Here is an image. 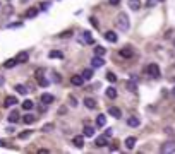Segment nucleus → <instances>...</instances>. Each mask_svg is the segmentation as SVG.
<instances>
[{
    "instance_id": "1",
    "label": "nucleus",
    "mask_w": 175,
    "mask_h": 154,
    "mask_svg": "<svg viewBox=\"0 0 175 154\" xmlns=\"http://www.w3.org/2000/svg\"><path fill=\"white\" fill-rule=\"evenodd\" d=\"M115 24H117V28H119L120 31H127L130 28V22H129V15L127 14H119L117 15V21H115Z\"/></svg>"
},
{
    "instance_id": "2",
    "label": "nucleus",
    "mask_w": 175,
    "mask_h": 154,
    "mask_svg": "<svg viewBox=\"0 0 175 154\" xmlns=\"http://www.w3.org/2000/svg\"><path fill=\"white\" fill-rule=\"evenodd\" d=\"M148 74H149V77H153V79H158V77L161 75V70H160V67H158V63H149L148 65Z\"/></svg>"
},
{
    "instance_id": "3",
    "label": "nucleus",
    "mask_w": 175,
    "mask_h": 154,
    "mask_svg": "<svg viewBox=\"0 0 175 154\" xmlns=\"http://www.w3.org/2000/svg\"><path fill=\"white\" fill-rule=\"evenodd\" d=\"M160 152H163V154L175 152V140H168V142H165L163 146L160 147Z\"/></svg>"
},
{
    "instance_id": "4",
    "label": "nucleus",
    "mask_w": 175,
    "mask_h": 154,
    "mask_svg": "<svg viewBox=\"0 0 175 154\" xmlns=\"http://www.w3.org/2000/svg\"><path fill=\"white\" fill-rule=\"evenodd\" d=\"M91 65H93L94 69H100V67H103V65H105V60L101 58V57L94 55L93 58H91Z\"/></svg>"
},
{
    "instance_id": "5",
    "label": "nucleus",
    "mask_w": 175,
    "mask_h": 154,
    "mask_svg": "<svg viewBox=\"0 0 175 154\" xmlns=\"http://www.w3.org/2000/svg\"><path fill=\"white\" fill-rule=\"evenodd\" d=\"M28 60H29L28 51H21V53H17V57H15V62H17V63H26Z\"/></svg>"
},
{
    "instance_id": "6",
    "label": "nucleus",
    "mask_w": 175,
    "mask_h": 154,
    "mask_svg": "<svg viewBox=\"0 0 175 154\" xmlns=\"http://www.w3.org/2000/svg\"><path fill=\"white\" fill-rule=\"evenodd\" d=\"M17 105V98L15 96H7L5 98V101H4V106H7V108H12V106H15Z\"/></svg>"
},
{
    "instance_id": "7",
    "label": "nucleus",
    "mask_w": 175,
    "mask_h": 154,
    "mask_svg": "<svg viewBox=\"0 0 175 154\" xmlns=\"http://www.w3.org/2000/svg\"><path fill=\"white\" fill-rule=\"evenodd\" d=\"M94 146H96V147H105V146H108V137H105V135L96 137V140H94Z\"/></svg>"
},
{
    "instance_id": "8",
    "label": "nucleus",
    "mask_w": 175,
    "mask_h": 154,
    "mask_svg": "<svg viewBox=\"0 0 175 154\" xmlns=\"http://www.w3.org/2000/svg\"><path fill=\"white\" fill-rule=\"evenodd\" d=\"M11 123H17L19 120H21V115H19V111L17 110H12L11 111V115H9V118H7Z\"/></svg>"
},
{
    "instance_id": "9",
    "label": "nucleus",
    "mask_w": 175,
    "mask_h": 154,
    "mask_svg": "<svg viewBox=\"0 0 175 154\" xmlns=\"http://www.w3.org/2000/svg\"><path fill=\"white\" fill-rule=\"evenodd\" d=\"M108 115H112L113 118H120L122 117V111H120L117 106H108Z\"/></svg>"
},
{
    "instance_id": "10",
    "label": "nucleus",
    "mask_w": 175,
    "mask_h": 154,
    "mask_svg": "<svg viewBox=\"0 0 175 154\" xmlns=\"http://www.w3.org/2000/svg\"><path fill=\"white\" fill-rule=\"evenodd\" d=\"M84 106L88 108V110H94V108H96V101H94L93 98H84Z\"/></svg>"
},
{
    "instance_id": "11",
    "label": "nucleus",
    "mask_w": 175,
    "mask_h": 154,
    "mask_svg": "<svg viewBox=\"0 0 175 154\" xmlns=\"http://www.w3.org/2000/svg\"><path fill=\"white\" fill-rule=\"evenodd\" d=\"M105 40L110 41V43H117L119 38H117V33H113V31H107V33H105Z\"/></svg>"
},
{
    "instance_id": "12",
    "label": "nucleus",
    "mask_w": 175,
    "mask_h": 154,
    "mask_svg": "<svg viewBox=\"0 0 175 154\" xmlns=\"http://www.w3.org/2000/svg\"><path fill=\"white\" fill-rule=\"evenodd\" d=\"M72 142H74V146H76V147L82 149V147H84V137H82V135H76L74 139H72Z\"/></svg>"
},
{
    "instance_id": "13",
    "label": "nucleus",
    "mask_w": 175,
    "mask_h": 154,
    "mask_svg": "<svg viewBox=\"0 0 175 154\" xmlns=\"http://www.w3.org/2000/svg\"><path fill=\"white\" fill-rule=\"evenodd\" d=\"M82 41H84L86 45H93L94 43V40H93V36H91L90 31H84V33H82Z\"/></svg>"
},
{
    "instance_id": "14",
    "label": "nucleus",
    "mask_w": 175,
    "mask_h": 154,
    "mask_svg": "<svg viewBox=\"0 0 175 154\" xmlns=\"http://www.w3.org/2000/svg\"><path fill=\"white\" fill-rule=\"evenodd\" d=\"M38 12H40V9H38V7H31V9H28V11H26V19H33V17H36Z\"/></svg>"
},
{
    "instance_id": "15",
    "label": "nucleus",
    "mask_w": 175,
    "mask_h": 154,
    "mask_svg": "<svg viewBox=\"0 0 175 154\" xmlns=\"http://www.w3.org/2000/svg\"><path fill=\"white\" fill-rule=\"evenodd\" d=\"M41 103H43V105H52V103H53V96L48 94V92L41 94Z\"/></svg>"
},
{
    "instance_id": "16",
    "label": "nucleus",
    "mask_w": 175,
    "mask_h": 154,
    "mask_svg": "<svg viewBox=\"0 0 175 154\" xmlns=\"http://www.w3.org/2000/svg\"><path fill=\"white\" fill-rule=\"evenodd\" d=\"M71 82L74 86H82V84H84V79H82V75H72L71 77Z\"/></svg>"
},
{
    "instance_id": "17",
    "label": "nucleus",
    "mask_w": 175,
    "mask_h": 154,
    "mask_svg": "<svg viewBox=\"0 0 175 154\" xmlns=\"http://www.w3.org/2000/svg\"><path fill=\"white\" fill-rule=\"evenodd\" d=\"M124 144H125V147H127L129 151H130V149H134V146H136V137H127Z\"/></svg>"
},
{
    "instance_id": "18",
    "label": "nucleus",
    "mask_w": 175,
    "mask_h": 154,
    "mask_svg": "<svg viewBox=\"0 0 175 154\" xmlns=\"http://www.w3.org/2000/svg\"><path fill=\"white\" fill-rule=\"evenodd\" d=\"M119 53H120V57H124V58H130V57L134 55V53H132V50H130V48H122V50H120Z\"/></svg>"
},
{
    "instance_id": "19",
    "label": "nucleus",
    "mask_w": 175,
    "mask_h": 154,
    "mask_svg": "<svg viewBox=\"0 0 175 154\" xmlns=\"http://www.w3.org/2000/svg\"><path fill=\"white\" fill-rule=\"evenodd\" d=\"M129 7L132 11H139L141 9V0H129Z\"/></svg>"
},
{
    "instance_id": "20",
    "label": "nucleus",
    "mask_w": 175,
    "mask_h": 154,
    "mask_svg": "<svg viewBox=\"0 0 175 154\" xmlns=\"http://www.w3.org/2000/svg\"><path fill=\"white\" fill-rule=\"evenodd\" d=\"M139 118H136V117H130V118H127V125L129 127H139Z\"/></svg>"
},
{
    "instance_id": "21",
    "label": "nucleus",
    "mask_w": 175,
    "mask_h": 154,
    "mask_svg": "<svg viewBox=\"0 0 175 154\" xmlns=\"http://www.w3.org/2000/svg\"><path fill=\"white\" fill-rule=\"evenodd\" d=\"M23 122H24V123H28V125H31V123H34V122H36V118H34V115L28 113V115H24V117H23Z\"/></svg>"
},
{
    "instance_id": "22",
    "label": "nucleus",
    "mask_w": 175,
    "mask_h": 154,
    "mask_svg": "<svg viewBox=\"0 0 175 154\" xmlns=\"http://www.w3.org/2000/svg\"><path fill=\"white\" fill-rule=\"evenodd\" d=\"M48 57L50 58H63V53L62 51H59V50H52L48 53Z\"/></svg>"
},
{
    "instance_id": "23",
    "label": "nucleus",
    "mask_w": 175,
    "mask_h": 154,
    "mask_svg": "<svg viewBox=\"0 0 175 154\" xmlns=\"http://www.w3.org/2000/svg\"><path fill=\"white\" fill-rule=\"evenodd\" d=\"M127 89H129L130 92H136V89H138V84H136V79H130V81L127 82Z\"/></svg>"
},
{
    "instance_id": "24",
    "label": "nucleus",
    "mask_w": 175,
    "mask_h": 154,
    "mask_svg": "<svg viewBox=\"0 0 175 154\" xmlns=\"http://www.w3.org/2000/svg\"><path fill=\"white\" fill-rule=\"evenodd\" d=\"M105 123H107V117H105V115H98L96 117V125L98 127H105Z\"/></svg>"
},
{
    "instance_id": "25",
    "label": "nucleus",
    "mask_w": 175,
    "mask_h": 154,
    "mask_svg": "<svg viewBox=\"0 0 175 154\" xmlns=\"http://www.w3.org/2000/svg\"><path fill=\"white\" fill-rule=\"evenodd\" d=\"M107 98L115 99V98H117V89H115V88H108V89H107Z\"/></svg>"
},
{
    "instance_id": "26",
    "label": "nucleus",
    "mask_w": 175,
    "mask_h": 154,
    "mask_svg": "<svg viewBox=\"0 0 175 154\" xmlns=\"http://www.w3.org/2000/svg\"><path fill=\"white\" fill-rule=\"evenodd\" d=\"M94 135V128L90 127V125H86L84 127V137H93Z\"/></svg>"
},
{
    "instance_id": "27",
    "label": "nucleus",
    "mask_w": 175,
    "mask_h": 154,
    "mask_svg": "<svg viewBox=\"0 0 175 154\" xmlns=\"http://www.w3.org/2000/svg\"><path fill=\"white\" fill-rule=\"evenodd\" d=\"M91 77H93V70H91V69L82 70V79H84V81H90Z\"/></svg>"
},
{
    "instance_id": "28",
    "label": "nucleus",
    "mask_w": 175,
    "mask_h": 154,
    "mask_svg": "<svg viewBox=\"0 0 175 154\" xmlns=\"http://www.w3.org/2000/svg\"><path fill=\"white\" fill-rule=\"evenodd\" d=\"M36 79H38V82H40V86H43V88H46V86H48V81H46L43 75H40V72L36 74Z\"/></svg>"
},
{
    "instance_id": "29",
    "label": "nucleus",
    "mask_w": 175,
    "mask_h": 154,
    "mask_svg": "<svg viewBox=\"0 0 175 154\" xmlns=\"http://www.w3.org/2000/svg\"><path fill=\"white\" fill-rule=\"evenodd\" d=\"M15 65H17V62H15V58H9L7 62L4 63V67H5V69H12V67H15Z\"/></svg>"
},
{
    "instance_id": "30",
    "label": "nucleus",
    "mask_w": 175,
    "mask_h": 154,
    "mask_svg": "<svg viewBox=\"0 0 175 154\" xmlns=\"http://www.w3.org/2000/svg\"><path fill=\"white\" fill-rule=\"evenodd\" d=\"M15 91H17L19 94H26V92H29V91H28V88H26V86H23V84L15 86Z\"/></svg>"
},
{
    "instance_id": "31",
    "label": "nucleus",
    "mask_w": 175,
    "mask_h": 154,
    "mask_svg": "<svg viewBox=\"0 0 175 154\" xmlns=\"http://www.w3.org/2000/svg\"><path fill=\"white\" fill-rule=\"evenodd\" d=\"M105 53H107V50H105L103 46H94V55H98V57H103Z\"/></svg>"
},
{
    "instance_id": "32",
    "label": "nucleus",
    "mask_w": 175,
    "mask_h": 154,
    "mask_svg": "<svg viewBox=\"0 0 175 154\" xmlns=\"http://www.w3.org/2000/svg\"><path fill=\"white\" fill-rule=\"evenodd\" d=\"M33 105H34V103L31 101V99H26V101L23 103V108H24V110H31V108H33Z\"/></svg>"
},
{
    "instance_id": "33",
    "label": "nucleus",
    "mask_w": 175,
    "mask_h": 154,
    "mask_svg": "<svg viewBox=\"0 0 175 154\" xmlns=\"http://www.w3.org/2000/svg\"><path fill=\"white\" fill-rule=\"evenodd\" d=\"M107 79H108L110 82H117V75H115L113 72H108V74H107Z\"/></svg>"
},
{
    "instance_id": "34",
    "label": "nucleus",
    "mask_w": 175,
    "mask_h": 154,
    "mask_svg": "<svg viewBox=\"0 0 175 154\" xmlns=\"http://www.w3.org/2000/svg\"><path fill=\"white\" fill-rule=\"evenodd\" d=\"M31 132H33V130H26V132H23V134H19V139H21V140L28 139V137L31 135Z\"/></svg>"
},
{
    "instance_id": "35",
    "label": "nucleus",
    "mask_w": 175,
    "mask_h": 154,
    "mask_svg": "<svg viewBox=\"0 0 175 154\" xmlns=\"http://www.w3.org/2000/svg\"><path fill=\"white\" fill-rule=\"evenodd\" d=\"M156 4H158V0H148V2H146V7H148V9H153Z\"/></svg>"
},
{
    "instance_id": "36",
    "label": "nucleus",
    "mask_w": 175,
    "mask_h": 154,
    "mask_svg": "<svg viewBox=\"0 0 175 154\" xmlns=\"http://www.w3.org/2000/svg\"><path fill=\"white\" fill-rule=\"evenodd\" d=\"M40 7H41V11H46V9L50 7V2H41Z\"/></svg>"
},
{
    "instance_id": "37",
    "label": "nucleus",
    "mask_w": 175,
    "mask_h": 154,
    "mask_svg": "<svg viewBox=\"0 0 175 154\" xmlns=\"http://www.w3.org/2000/svg\"><path fill=\"white\" fill-rule=\"evenodd\" d=\"M90 22H91V26H94V28H98V21H96V19H94V17H91V19H90Z\"/></svg>"
},
{
    "instance_id": "38",
    "label": "nucleus",
    "mask_w": 175,
    "mask_h": 154,
    "mask_svg": "<svg viewBox=\"0 0 175 154\" xmlns=\"http://www.w3.org/2000/svg\"><path fill=\"white\" fill-rule=\"evenodd\" d=\"M23 26V22H15V24H9L7 28H21Z\"/></svg>"
},
{
    "instance_id": "39",
    "label": "nucleus",
    "mask_w": 175,
    "mask_h": 154,
    "mask_svg": "<svg viewBox=\"0 0 175 154\" xmlns=\"http://www.w3.org/2000/svg\"><path fill=\"white\" fill-rule=\"evenodd\" d=\"M108 4H110V5H119L120 0H108Z\"/></svg>"
},
{
    "instance_id": "40",
    "label": "nucleus",
    "mask_w": 175,
    "mask_h": 154,
    "mask_svg": "<svg viewBox=\"0 0 175 154\" xmlns=\"http://www.w3.org/2000/svg\"><path fill=\"white\" fill-rule=\"evenodd\" d=\"M71 34H72V31H67V33H62V34H60V36H62V38H69V36H71Z\"/></svg>"
},
{
    "instance_id": "41",
    "label": "nucleus",
    "mask_w": 175,
    "mask_h": 154,
    "mask_svg": "<svg viewBox=\"0 0 175 154\" xmlns=\"http://www.w3.org/2000/svg\"><path fill=\"white\" fill-rule=\"evenodd\" d=\"M103 135H105V137H112V128H108V130L103 134Z\"/></svg>"
},
{
    "instance_id": "42",
    "label": "nucleus",
    "mask_w": 175,
    "mask_h": 154,
    "mask_svg": "<svg viewBox=\"0 0 175 154\" xmlns=\"http://www.w3.org/2000/svg\"><path fill=\"white\" fill-rule=\"evenodd\" d=\"M53 77H55V82H60V81H62V79H60V75H59V74H53Z\"/></svg>"
},
{
    "instance_id": "43",
    "label": "nucleus",
    "mask_w": 175,
    "mask_h": 154,
    "mask_svg": "<svg viewBox=\"0 0 175 154\" xmlns=\"http://www.w3.org/2000/svg\"><path fill=\"white\" fill-rule=\"evenodd\" d=\"M52 128H53V125H45V127H43V130L46 132V130H52Z\"/></svg>"
},
{
    "instance_id": "44",
    "label": "nucleus",
    "mask_w": 175,
    "mask_h": 154,
    "mask_svg": "<svg viewBox=\"0 0 175 154\" xmlns=\"http://www.w3.org/2000/svg\"><path fill=\"white\" fill-rule=\"evenodd\" d=\"M4 82H5V79L2 75H0V86H4Z\"/></svg>"
},
{
    "instance_id": "45",
    "label": "nucleus",
    "mask_w": 175,
    "mask_h": 154,
    "mask_svg": "<svg viewBox=\"0 0 175 154\" xmlns=\"http://www.w3.org/2000/svg\"><path fill=\"white\" fill-rule=\"evenodd\" d=\"M158 2H165V0H158Z\"/></svg>"
},
{
    "instance_id": "46",
    "label": "nucleus",
    "mask_w": 175,
    "mask_h": 154,
    "mask_svg": "<svg viewBox=\"0 0 175 154\" xmlns=\"http://www.w3.org/2000/svg\"><path fill=\"white\" fill-rule=\"evenodd\" d=\"M173 94H175V89H173Z\"/></svg>"
},
{
    "instance_id": "47",
    "label": "nucleus",
    "mask_w": 175,
    "mask_h": 154,
    "mask_svg": "<svg viewBox=\"0 0 175 154\" xmlns=\"http://www.w3.org/2000/svg\"><path fill=\"white\" fill-rule=\"evenodd\" d=\"M23 2H26V0H23Z\"/></svg>"
},
{
    "instance_id": "48",
    "label": "nucleus",
    "mask_w": 175,
    "mask_h": 154,
    "mask_svg": "<svg viewBox=\"0 0 175 154\" xmlns=\"http://www.w3.org/2000/svg\"><path fill=\"white\" fill-rule=\"evenodd\" d=\"M173 43H175V41H173Z\"/></svg>"
}]
</instances>
